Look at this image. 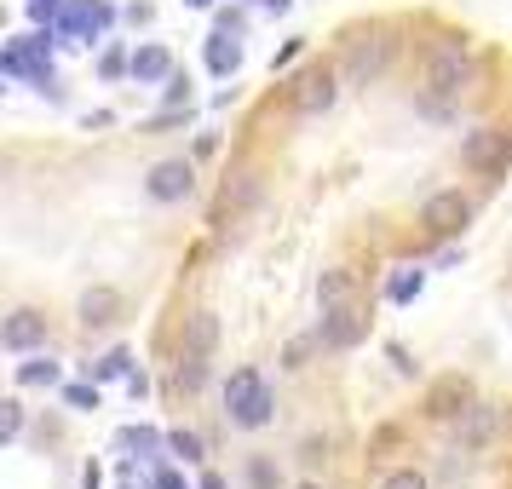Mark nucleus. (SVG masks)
Masks as SVG:
<instances>
[{
	"instance_id": "nucleus-1",
	"label": "nucleus",
	"mask_w": 512,
	"mask_h": 489,
	"mask_svg": "<svg viewBox=\"0 0 512 489\" xmlns=\"http://www.w3.org/2000/svg\"><path fill=\"white\" fill-rule=\"evenodd\" d=\"M420 87H426V98H432V110H443L449 98H461L466 87H472V47H466V35L432 41L426 70H420Z\"/></svg>"
},
{
	"instance_id": "nucleus-2",
	"label": "nucleus",
	"mask_w": 512,
	"mask_h": 489,
	"mask_svg": "<svg viewBox=\"0 0 512 489\" xmlns=\"http://www.w3.org/2000/svg\"><path fill=\"white\" fill-rule=\"evenodd\" d=\"M271 415H277V397L265 386V374L236 369L231 380H225V420L242 426V432H259V426H271Z\"/></svg>"
},
{
	"instance_id": "nucleus-3",
	"label": "nucleus",
	"mask_w": 512,
	"mask_h": 489,
	"mask_svg": "<svg viewBox=\"0 0 512 489\" xmlns=\"http://www.w3.org/2000/svg\"><path fill=\"white\" fill-rule=\"evenodd\" d=\"M461 167H472L478 179H501L512 167V127H472L461 139Z\"/></svg>"
},
{
	"instance_id": "nucleus-4",
	"label": "nucleus",
	"mask_w": 512,
	"mask_h": 489,
	"mask_svg": "<svg viewBox=\"0 0 512 489\" xmlns=\"http://www.w3.org/2000/svg\"><path fill=\"white\" fill-rule=\"evenodd\" d=\"M386 64H392V35H386V29H363L357 41H346L340 75H346V87H369V81L386 75Z\"/></svg>"
},
{
	"instance_id": "nucleus-5",
	"label": "nucleus",
	"mask_w": 512,
	"mask_h": 489,
	"mask_svg": "<svg viewBox=\"0 0 512 489\" xmlns=\"http://www.w3.org/2000/svg\"><path fill=\"white\" fill-rule=\"evenodd\" d=\"M472 403H478L472 380H466V374H443V380H432V386H426V397H420V415L438 420V426H461V420L472 415Z\"/></svg>"
},
{
	"instance_id": "nucleus-6",
	"label": "nucleus",
	"mask_w": 512,
	"mask_h": 489,
	"mask_svg": "<svg viewBox=\"0 0 512 489\" xmlns=\"http://www.w3.org/2000/svg\"><path fill=\"white\" fill-rule=\"evenodd\" d=\"M466 225H472V196H461V190H432V196L420 202V231L426 236L449 242V236H461Z\"/></svg>"
},
{
	"instance_id": "nucleus-7",
	"label": "nucleus",
	"mask_w": 512,
	"mask_h": 489,
	"mask_svg": "<svg viewBox=\"0 0 512 489\" xmlns=\"http://www.w3.org/2000/svg\"><path fill=\"white\" fill-rule=\"evenodd\" d=\"M369 340V317L363 305H328L323 323H317V346L323 351H357Z\"/></svg>"
},
{
	"instance_id": "nucleus-8",
	"label": "nucleus",
	"mask_w": 512,
	"mask_h": 489,
	"mask_svg": "<svg viewBox=\"0 0 512 489\" xmlns=\"http://www.w3.org/2000/svg\"><path fill=\"white\" fill-rule=\"evenodd\" d=\"M340 87H346V75H340V70L300 75V81H294V116H323V110H334Z\"/></svg>"
},
{
	"instance_id": "nucleus-9",
	"label": "nucleus",
	"mask_w": 512,
	"mask_h": 489,
	"mask_svg": "<svg viewBox=\"0 0 512 489\" xmlns=\"http://www.w3.org/2000/svg\"><path fill=\"white\" fill-rule=\"evenodd\" d=\"M144 190H150V202L173 208V202H185L190 190H196V167H190L185 156H173V162H156V167H150V179H144Z\"/></svg>"
},
{
	"instance_id": "nucleus-10",
	"label": "nucleus",
	"mask_w": 512,
	"mask_h": 489,
	"mask_svg": "<svg viewBox=\"0 0 512 489\" xmlns=\"http://www.w3.org/2000/svg\"><path fill=\"white\" fill-rule=\"evenodd\" d=\"M0 346L12 351V357H29V351L47 346V317L35 311V305H18L6 323H0Z\"/></svg>"
},
{
	"instance_id": "nucleus-11",
	"label": "nucleus",
	"mask_w": 512,
	"mask_h": 489,
	"mask_svg": "<svg viewBox=\"0 0 512 489\" xmlns=\"http://www.w3.org/2000/svg\"><path fill=\"white\" fill-rule=\"evenodd\" d=\"M495 438H501V403H472V415L461 420V449L484 455Z\"/></svg>"
},
{
	"instance_id": "nucleus-12",
	"label": "nucleus",
	"mask_w": 512,
	"mask_h": 489,
	"mask_svg": "<svg viewBox=\"0 0 512 489\" xmlns=\"http://www.w3.org/2000/svg\"><path fill=\"white\" fill-rule=\"evenodd\" d=\"M75 317H81V328H110V323H121V294L98 282V288H87V294H81Z\"/></svg>"
},
{
	"instance_id": "nucleus-13",
	"label": "nucleus",
	"mask_w": 512,
	"mask_h": 489,
	"mask_svg": "<svg viewBox=\"0 0 512 489\" xmlns=\"http://www.w3.org/2000/svg\"><path fill=\"white\" fill-rule=\"evenodd\" d=\"M179 351H185V357H208L213 363V351H219V317H213V311H190Z\"/></svg>"
},
{
	"instance_id": "nucleus-14",
	"label": "nucleus",
	"mask_w": 512,
	"mask_h": 489,
	"mask_svg": "<svg viewBox=\"0 0 512 489\" xmlns=\"http://www.w3.org/2000/svg\"><path fill=\"white\" fill-rule=\"evenodd\" d=\"M133 81H139V87H162L167 75H173V52L167 47H133Z\"/></svg>"
},
{
	"instance_id": "nucleus-15",
	"label": "nucleus",
	"mask_w": 512,
	"mask_h": 489,
	"mask_svg": "<svg viewBox=\"0 0 512 489\" xmlns=\"http://www.w3.org/2000/svg\"><path fill=\"white\" fill-rule=\"evenodd\" d=\"M236 70H242V35H219V29H213L208 35V75L231 81Z\"/></svg>"
},
{
	"instance_id": "nucleus-16",
	"label": "nucleus",
	"mask_w": 512,
	"mask_h": 489,
	"mask_svg": "<svg viewBox=\"0 0 512 489\" xmlns=\"http://www.w3.org/2000/svg\"><path fill=\"white\" fill-rule=\"evenodd\" d=\"M12 380H18V386H64V369L52 363L47 351H29L24 363L12 369Z\"/></svg>"
},
{
	"instance_id": "nucleus-17",
	"label": "nucleus",
	"mask_w": 512,
	"mask_h": 489,
	"mask_svg": "<svg viewBox=\"0 0 512 489\" xmlns=\"http://www.w3.org/2000/svg\"><path fill=\"white\" fill-rule=\"evenodd\" d=\"M317 305H357V277H351V271H340V265H334V271H323V282H317Z\"/></svg>"
},
{
	"instance_id": "nucleus-18",
	"label": "nucleus",
	"mask_w": 512,
	"mask_h": 489,
	"mask_svg": "<svg viewBox=\"0 0 512 489\" xmlns=\"http://www.w3.org/2000/svg\"><path fill=\"white\" fill-rule=\"evenodd\" d=\"M208 357H185V351H179V363H173V386H179V392H202V386H208Z\"/></svg>"
},
{
	"instance_id": "nucleus-19",
	"label": "nucleus",
	"mask_w": 512,
	"mask_h": 489,
	"mask_svg": "<svg viewBox=\"0 0 512 489\" xmlns=\"http://www.w3.org/2000/svg\"><path fill=\"white\" fill-rule=\"evenodd\" d=\"M167 455H173V461H202V455H208V443L196 438V432H190V426H173V432H167Z\"/></svg>"
},
{
	"instance_id": "nucleus-20",
	"label": "nucleus",
	"mask_w": 512,
	"mask_h": 489,
	"mask_svg": "<svg viewBox=\"0 0 512 489\" xmlns=\"http://www.w3.org/2000/svg\"><path fill=\"white\" fill-rule=\"evenodd\" d=\"M420 288H426V271H392V282H386V300H392V305H415Z\"/></svg>"
},
{
	"instance_id": "nucleus-21",
	"label": "nucleus",
	"mask_w": 512,
	"mask_h": 489,
	"mask_svg": "<svg viewBox=\"0 0 512 489\" xmlns=\"http://www.w3.org/2000/svg\"><path fill=\"white\" fill-rule=\"evenodd\" d=\"M87 374H93V380H127V374H133V351H104V357H98V363H87Z\"/></svg>"
},
{
	"instance_id": "nucleus-22",
	"label": "nucleus",
	"mask_w": 512,
	"mask_h": 489,
	"mask_svg": "<svg viewBox=\"0 0 512 489\" xmlns=\"http://www.w3.org/2000/svg\"><path fill=\"white\" fill-rule=\"evenodd\" d=\"M121 449H133V455H156V449H167L162 432H150V426H121Z\"/></svg>"
},
{
	"instance_id": "nucleus-23",
	"label": "nucleus",
	"mask_w": 512,
	"mask_h": 489,
	"mask_svg": "<svg viewBox=\"0 0 512 489\" xmlns=\"http://www.w3.org/2000/svg\"><path fill=\"white\" fill-rule=\"evenodd\" d=\"M64 403H70V409H98V380L87 374V380H75V386H64Z\"/></svg>"
},
{
	"instance_id": "nucleus-24",
	"label": "nucleus",
	"mask_w": 512,
	"mask_h": 489,
	"mask_svg": "<svg viewBox=\"0 0 512 489\" xmlns=\"http://www.w3.org/2000/svg\"><path fill=\"white\" fill-rule=\"evenodd\" d=\"M380 489H432V484H426V472H420V466H397V472L380 478Z\"/></svg>"
},
{
	"instance_id": "nucleus-25",
	"label": "nucleus",
	"mask_w": 512,
	"mask_h": 489,
	"mask_svg": "<svg viewBox=\"0 0 512 489\" xmlns=\"http://www.w3.org/2000/svg\"><path fill=\"white\" fill-rule=\"evenodd\" d=\"M0 409H6V426H0V438L18 443V438H24V403H18V397H6Z\"/></svg>"
},
{
	"instance_id": "nucleus-26",
	"label": "nucleus",
	"mask_w": 512,
	"mask_h": 489,
	"mask_svg": "<svg viewBox=\"0 0 512 489\" xmlns=\"http://www.w3.org/2000/svg\"><path fill=\"white\" fill-rule=\"evenodd\" d=\"M127 70H133V52H121V47H110L98 58V75H104V81H116V75H127Z\"/></svg>"
},
{
	"instance_id": "nucleus-27",
	"label": "nucleus",
	"mask_w": 512,
	"mask_h": 489,
	"mask_svg": "<svg viewBox=\"0 0 512 489\" xmlns=\"http://www.w3.org/2000/svg\"><path fill=\"white\" fill-rule=\"evenodd\" d=\"M242 472H248V484H254V489H277V466L265 461V455H254Z\"/></svg>"
},
{
	"instance_id": "nucleus-28",
	"label": "nucleus",
	"mask_w": 512,
	"mask_h": 489,
	"mask_svg": "<svg viewBox=\"0 0 512 489\" xmlns=\"http://www.w3.org/2000/svg\"><path fill=\"white\" fill-rule=\"evenodd\" d=\"M162 104H190V75H179V70L167 75L162 81Z\"/></svg>"
},
{
	"instance_id": "nucleus-29",
	"label": "nucleus",
	"mask_w": 512,
	"mask_h": 489,
	"mask_svg": "<svg viewBox=\"0 0 512 489\" xmlns=\"http://www.w3.org/2000/svg\"><path fill=\"white\" fill-rule=\"evenodd\" d=\"M300 52H305V35H294V41H282V47H277V58H271V70H282V64H294Z\"/></svg>"
},
{
	"instance_id": "nucleus-30",
	"label": "nucleus",
	"mask_w": 512,
	"mask_h": 489,
	"mask_svg": "<svg viewBox=\"0 0 512 489\" xmlns=\"http://www.w3.org/2000/svg\"><path fill=\"white\" fill-rule=\"evenodd\" d=\"M213 29L219 35H242V12H213Z\"/></svg>"
},
{
	"instance_id": "nucleus-31",
	"label": "nucleus",
	"mask_w": 512,
	"mask_h": 489,
	"mask_svg": "<svg viewBox=\"0 0 512 489\" xmlns=\"http://www.w3.org/2000/svg\"><path fill=\"white\" fill-rule=\"evenodd\" d=\"M305 351H311V340H294V346L282 351V363H288V369H305Z\"/></svg>"
},
{
	"instance_id": "nucleus-32",
	"label": "nucleus",
	"mask_w": 512,
	"mask_h": 489,
	"mask_svg": "<svg viewBox=\"0 0 512 489\" xmlns=\"http://www.w3.org/2000/svg\"><path fill=\"white\" fill-rule=\"evenodd\" d=\"M386 357L397 363V374H415V363H409V351H403V346H386Z\"/></svg>"
},
{
	"instance_id": "nucleus-33",
	"label": "nucleus",
	"mask_w": 512,
	"mask_h": 489,
	"mask_svg": "<svg viewBox=\"0 0 512 489\" xmlns=\"http://www.w3.org/2000/svg\"><path fill=\"white\" fill-rule=\"evenodd\" d=\"M156 489H185V478H179L173 466H162V472H156Z\"/></svg>"
},
{
	"instance_id": "nucleus-34",
	"label": "nucleus",
	"mask_w": 512,
	"mask_h": 489,
	"mask_svg": "<svg viewBox=\"0 0 512 489\" xmlns=\"http://www.w3.org/2000/svg\"><path fill=\"white\" fill-rule=\"evenodd\" d=\"M127 392H133V397H144V392H150V380H144V369H133V374H127Z\"/></svg>"
},
{
	"instance_id": "nucleus-35",
	"label": "nucleus",
	"mask_w": 512,
	"mask_h": 489,
	"mask_svg": "<svg viewBox=\"0 0 512 489\" xmlns=\"http://www.w3.org/2000/svg\"><path fill=\"white\" fill-rule=\"evenodd\" d=\"M81 489H104V472H98V466H87V472H81Z\"/></svg>"
},
{
	"instance_id": "nucleus-36",
	"label": "nucleus",
	"mask_w": 512,
	"mask_h": 489,
	"mask_svg": "<svg viewBox=\"0 0 512 489\" xmlns=\"http://www.w3.org/2000/svg\"><path fill=\"white\" fill-rule=\"evenodd\" d=\"M254 6H259V12H277V18H282V12H288L294 0H254Z\"/></svg>"
},
{
	"instance_id": "nucleus-37",
	"label": "nucleus",
	"mask_w": 512,
	"mask_h": 489,
	"mask_svg": "<svg viewBox=\"0 0 512 489\" xmlns=\"http://www.w3.org/2000/svg\"><path fill=\"white\" fill-rule=\"evenodd\" d=\"M202 489H225V478H219V472H208V478H202Z\"/></svg>"
},
{
	"instance_id": "nucleus-38",
	"label": "nucleus",
	"mask_w": 512,
	"mask_h": 489,
	"mask_svg": "<svg viewBox=\"0 0 512 489\" xmlns=\"http://www.w3.org/2000/svg\"><path fill=\"white\" fill-rule=\"evenodd\" d=\"M185 6H190V12H208L213 0H185Z\"/></svg>"
},
{
	"instance_id": "nucleus-39",
	"label": "nucleus",
	"mask_w": 512,
	"mask_h": 489,
	"mask_svg": "<svg viewBox=\"0 0 512 489\" xmlns=\"http://www.w3.org/2000/svg\"><path fill=\"white\" fill-rule=\"evenodd\" d=\"M305 489H311V484H305Z\"/></svg>"
}]
</instances>
